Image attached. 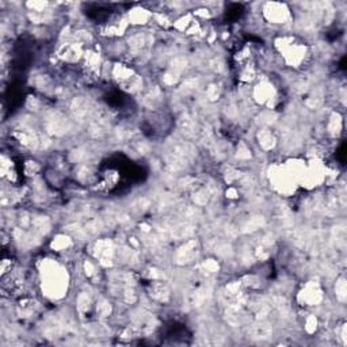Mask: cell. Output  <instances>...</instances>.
Returning <instances> with one entry per match:
<instances>
[{
  "label": "cell",
  "instance_id": "6da1fadb",
  "mask_svg": "<svg viewBox=\"0 0 347 347\" xmlns=\"http://www.w3.org/2000/svg\"><path fill=\"white\" fill-rule=\"evenodd\" d=\"M67 273L56 262H45L42 267V289L46 296L61 297L67 290Z\"/></svg>",
  "mask_w": 347,
  "mask_h": 347
},
{
  "label": "cell",
  "instance_id": "7a4b0ae2",
  "mask_svg": "<svg viewBox=\"0 0 347 347\" xmlns=\"http://www.w3.org/2000/svg\"><path fill=\"white\" fill-rule=\"evenodd\" d=\"M275 46L290 67H300L308 56V48L294 37H280Z\"/></svg>",
  "mask_w": 347,
  "mask_h": 347
},
{
  "label": "cell",
  "instance_id": "3957f363",
  "mask_svg": "<svg viewBox=\"0 0 347 347\" xmlns=\"http://www.w3.org/2000/svg\"><path fill=\"white\" fill-rule=\"evenodd\" d=\"M113 76L117 83L128 92H139L143 88V79L125 64H115Z\"/></svg>",
  "mask_w": 347,
  "mask_h": 347
},
{
  "label": "cell",
  "instance_id": "277c9868",
  "mask_svg": "<svg viewBox=\"0 0 347 347\" xmlns=\"http://www.w3.org/2000/svg\"><path fill=\"white\" fill-rule=\"evenodd\" d=\"M263 15L269 22L275 25L288 22L290 19V11L286 5H281V3H267L263 9Z\"/></svg>",
  "mask_w": 347,
  "mask_h": 347
},
{
  "label": "cell",
  "instance_id": "5b68a950",
  "mask_svg": "<svg viewBox=\"0 0 347 347\" xmlns=\"http://www.w3.org/2000/svg\"><path fill=\"white\" fill-rule=\"evenodd\" d=\"M129 25L131 23H129L128 18L122 17V15H114L110 18V21H107L102 26V34L107 37L122 36L128 30Z\"/></svg>",
  "mask_w": 347,
  "mask_h": 347
},
{
  "label": "cell",
  "instance_id": "8992f818",
  "mask_svg": "<svg viewBox=\"0 0 347 347\" xmlns=\"http://www.w3.org/2000/svg\"><path fill=\"white\" fill-rule=\"evenodd\" d=\"M254 98L258 103L270 106L275 99V88L269 81H262L254 88Z\"/></svg>",
  "mask_w": 347,
  "mask_h": 347
},
{
  "label": "cell",
  "instance_id": "52a82bcc",
  "mask_svg": "<svg viewBox=\"0 0 347 347\" xmlns=\"http://www.w3.org/2000/svg\"><path fill=\"white\" fill-rule=\"evenodd\" d=\"M57 56L67 63H75L81 57V45L77 42H65L60 46Z\"/></svg>",
  "mask_w": 347,
  "mask_h": 347
},
{
  "label": "cell",
  "instance_id": "ba28073f",
  "mask_svg": "<svg viewBox=\"0 0 347 347\" xmlns=\"http://www.w3.org/2000/svg\"><path fill=\"white\" fill-rule=\"evenodd\" d=\"M321 290L317 284H307V286L302 289L301 293L298 296V300L305 304V305H316L321 300Z\"/></svg>",
  "mask_w": 347,
  "mask_h": 347
},
{
  "label": "cell",
  "instance_id": "9c48e42d",
  "mask_svg": "<svg viewBox=\"0 0 347 347\" xmlns=\"http://www.w3.org/2000/svg\"><path fill=\"white\" fill-rule=\"evenodd\" d=\"M149 293L158 301H167L168 297H170L167 286L163 284L162 281H154L149 286Z\"/></svg>",
  "mask_w": 347,
  "mask_h": 347
},
{
  "label": "cell",
  "instance_id": "30bf717a",
  "mask_svg": "<svg viewBox=\"0 0 347 347\" xmlns=\"http://www.w3.org/2000/svg\"><path fill=\"white\" fill-rule=\"evenodd\" d=\"M151 13L148 10L141 9V7H136L129 13V17H128V21L129 23H135V25H144L151 19Z\"/></svg>",
  "mask_w": 347,
  "mask_h": 347
},
{
  "label": "cell",
  "instance_id": "8fae6325",
  "mask_svg": "<svg viewBox=\"0 0 347 347\" xmlns=\"http://www.w3.org/2000/svg\"><path fill=\"white\" fill-rule=\"evenodd\" d=\"M258 140H259V145H261L265 151L273 149L274 148L275 143H277L274 135H273L270 131H267V129H262V131L258 133Z\"/></svg>",
  "mask_w": 347,
  "mask_h": 347
},
{
  "label": "cell",
  "instance_id": "7c38bea8",
  "mask_svg": "<svg viewBox=\"0 0 347 347\" xmlns=\"http://www.w3.org/2000/svg\"><path fill=\"white\" fill-rule=\"evenodd\" d=\"M327 129H328V133L331 136L339 135V132H340V129H342V118H340L339 114L334 113L331 117H329L328 127H327Z\"/></svg>",
  "mask_w": 347,
  "mask_h": 347
},
{
  "label": "cell",
  "instance_id": "4fadbf2b",
  "mask_svg": "<svg viewBox=\"0 0 347 347\" xmlns=\"http://www.w3.org/2000/svg\"><path fill=\"white\" fill-rule=\"evenodd\" d=\"M254 334H255V336H258V338H269L271 334L270 325L262 321V323H259L258 325H255V328H254Z\"/></svg>",
  "mask_w": 347,
  "mask_h": 347
},
{
  "label": "cell",
  "instance_id": "5bb4252c",
  "mask_svg": "<svg viewBox=\"0 0 347 347\" xmlns=\"http://www.w3.org/2000/svg\"><path fill=\"white\" fill-rule=\"evenodd\" d=\"M69 246H71V239L67 238V236H59L57 239H54L53 244H52V247H53L54 250H57V251H60V250H65V248L69 247Z\"/></svg>",
  "mask_w": 347,
  "mask_h": 347
},
{
  "label": "cell",
  "instance_id": "9a60e30c",
  "mask_svg": "<svg viewBox=\"0 0 347 347\" xmlns=\"http://www.w3.org/2000/svg\"><path fill=\"white\" fill-rule=\"evenodd\" d=\"M96 312L99 313L100 316H108L110 312H111V307L106 300H100L98 304H96Z\"/></svg>",
  "mask_w": 347,
  "mask_h": 347
},
{
  "label": "cell",
  "instance_id": "2e32d148",
  "mask_svg": "<svg viewBox=\"0 0 347 347\" xmlns=\"http://www.w3.org/2000/svg\"><path fill=\"white\" fill-rule=\"evenodd\" d=\"M336 296H338V298L340 301H343L344 297H346V284H344V280H343V278L336 282Z\"/></svg>",
  "mask_w": 347,
  "mask_h": 347
},
{
  "label": "cell",
  "instance_id": "e0dca14e",
  "mask_svg": "<svg viewBox=\"0 0 347 347\" xmlns=\"http://www.w3.org/2000/svg\"><path fill=\"white\" fill-rule=\"evenodd\" d=\"M203 267H205V270H207L209 273H216V271L218 270V263H217L216 261H213V259H209V261H206L203 263Z\"/></svg>",
  "mask_w": 347,
  "mask_h": 347
},
{
  "label": "cell",
  "instance_id": "ac0fdd59",
  "mask_svg": "<svg viewBox=\"0 0 347 347\" xmlns=\"http://www.w3.org/2000/svg\"><path fill=\"white\" fill-rule=\"evenodd\" d=\"M305 328H307L308 332H313L317 327V320H316L315 316H309L307 319V323H305Z\"/></svg>",
  "mask_w": 347,
  "mask_h": 347
}]
</instances>
